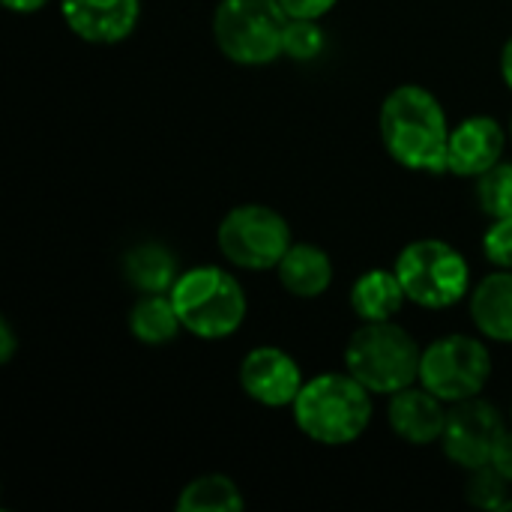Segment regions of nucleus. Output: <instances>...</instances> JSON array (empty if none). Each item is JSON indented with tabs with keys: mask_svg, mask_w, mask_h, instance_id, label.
I'll return each instance as SVG.
<instances>
[{
	"mask_svg": "<svg viewBox=\"0 0 512 512\" xmlns=\"http://www.w3.org/2000/svg\"><path fill=\"white\" fill-rule=\"evenodd\" d=\"M378 132L393 162L420 174H444L450 153V120L441 99L420 84H399L378 111Z\"/></svg>",
	"mask_w": 512,
	"mask_h": 512,
	"instance_id": "nucleus-1",
	"label": "nucleus"
},
{
	"mask_svg": "<svg viewBox=\"0 0 512 512\" xmlns=\"http://www.w3.org/2000/svg\"><path fill=\"white\" fill-rule=\"evenodd\" d=\"M372 390L348 369L324 372L303 384L291 414L297 429L321 447H348L360 441L372 423Z\"/></svg>",
	"mask_w": 512,
	"mask_h": 512,
	"instance_id": "nucleus-2",
	"label": "nucleus"
},
{
	"mask_svg": "<svg viewBox=\"0 0 512 512\" xmlns=\"http://www.w3.org/2000/svg\"><path fill=\"white\" fill-rule=\"evenodd\" d=\"M171 300L183 330L207 342L234 336L249 312V300L240 279L216 264H198L183 270L171 288Z\"/></svg>",
	"mask_w": 512,
	"mask_h": 512,
	"instance_id": "nucleus-3",
	"label": "nucleus"
},
{
	"mask_svg": "<svg viewBox=\"0 0 512 512\" xmlns=\"http://www.w3.org/2000/svg\"><path fill=\"white\" fill-rule=\"evenodd\" d=\"M423 348L396 321H363L345 345V369L375 396H393L420 381Z\"/></svg>",
	"mask_w": 512,
	"mask_h": 512,
	"instance_id": "nucleus-4",
	"label": "nucleus"
},
{
	"mask_svg": "<svg viewBox=\"0 0 512 512\" xmlns=\"http://www.w3.org/2000/svg\"><path fill=\"white\" fill-rule=\"evenodd\" d=\"M291 15L279 0H219L213 42L237 66H267L285 57Z\"/></svg>",
	"mask_w": 512,
	"mask_h": 512,
	"instance_id": "nucleus-5",
	"label": "nucleus"
},
{
	"mask_svg": "<svg viewBox=\"0 0 512 512\" xmlns=\"http://www.w3.org/2000/svg\"><path fill=\"white\" fill-rule=\"evenodd\" d=\"M408 303L420 309H450L471 294V264L468 258L441 237L411 240L393 264Z\"/></svg>",
	"mask_w": 512,
	"mask_h": 512,
	"instance_id": "nucleus-6",
	"label": "nucleus"
},
{
	"mask_svg": "<svg viewBox=\"0 0 512 512\" xmlns=\"http://www.w3.org/2000/svg\"><path fill=\"white\" fill-rule=\"evenodd\" d=\"M216 243L231 267L261 273L279 267L294 243V234L279 210L267 204H240L222 216Z\"/></svg>",
	"mask_w": 512,
	"mask_h": 512,
	"instance_id": "nucleus-7",
	"label": "nucleus"
},
{
	"mask_svg": "<svg viewBox=\"0 0 512 512\" xmlns=\"http://www.w3.org/2000/svg\"><path fill=\"white\" fill-rule=\"evenodd\" d=\"M492 378V351L483 339L468 333H450L423 348L420 384L447 405L474 399Z\"/></svg>",
	"mask_w": 512,
	"mask_h": 512,
	"instance_id": "nucleus-8",
	"label": "nucleus"
},
{
	"mask_svg": "<svg viewBox=\"0 0 512 512\" xmlns=\"http://www.w3.org/2000/svg\"><path fill=\"white\" fill-rule=\"evenodd\" d=\"M507 432L501 411L483 396L450 405L447 426L441 435L444 456L462 471H477L492 462V453Z\"/></svg>",
	"mask_w": 512,
	"mask_h": 512,
	"instance_id": "nucleus-9",
	"label": "nucleus"
},
{
	"mask_svg": "<svg viewBox=\"0 0 512 512\" xmlns=\"http://www.w3.org/2000/svg\"><path fill=\"white\" fill-rule=\"evenodd\" d=\"M237 378L243 393L264 408H291L306 384L300 363L279 345H258L246 351Z\"/></svg>",
	"mask_w": 512,
	"mask_h": 512,
	"instance_id": "nucleus-10",
	"label": "nucleus"
},
{
	"mask_svg": "<svg viewBox=\"0 0 512 512\" xmlns=\"http://www.w3.org/2000/svg\"><path fill=\"white\" fill-rule=\"evenodd\" d=\"M507 129L492 114H471L459 120L450 132L447 171L459 177H480L498 162H504Z\"/></svg>",
	"mask_w": 512,
	"mask_h": 512,
	"instance_id": "nucleus-11",
	"label": "nucleus"
},
{
	"mask_svg": "<svg viewBox=\"0 0 512 512\" xmlns=\"http://www.w3.org/2000/svg\"><path fill=\"white\" fill-rule=\"evenodd\" d=\"M66 27L90 45H117L132 36L141 0H60Z\"/></svg>",
	"mask_w": 512,
	"mask_h": 512,
	"instance_id": "nucleus-12",
	"label": "nucleus"
},
{
	"mask_svg": "<svg viewBox=\"0 0 512 512\" xmlns=\"http://www.w3.org/2000/svg\"><path fill=\"white\" fill-rule=\"evenodd\" d=\"M387 399H390L387 402V423L399 441H405L411 447L441 444L447 414H450V405L444 399H438L420 381L387 396Z\"/></svg>",
	"mask_w": 512,
	"mask_h": 512,
	"instance_id": "nucleus-13",
	"label": "nucleus"
},
{
	"mask_svg": "<svg viewBox=\"0 0 512 512\" xmlns=\"http://www.w3.org/2000/svg\"><path fill=\"white\" fill-rule=\"evenodd\" d=\"M471 321L483 339L512 345V270L495 267L468 294Z\"/></svg>",
	"mask_w": 512,
	"mask_h": 512,
	"instance_id": "nucleus-14",
	"label": "nucleus"
},
{
	"mask_svg": "<svg viewBox=\"0 0 512 512\" xmlns=\"http://www.w3.org/2000/svg\"><path fill=\"white\" fill-rule=\"evenodd\" d=\"M279 285L297 300H315L333 285V258L315 243H291L276 267Z\"/></svg>",
	"mask_w": 512,
	"mask_h": 512,
	"instance_id": "nucleus-15",
	"label": "nucleus"
},
{
	"mask_svg": "<svg viewBox=\"0 0 512 512\" xmlns=\"http://www.w3.org/2000/svg\"><path fill=\"white\" fill-rule=\"evenodd\" d=\"M180 273L177 255L156 240H144L123 255V276L138 294H171Z\"/></svg>",
	"mask_w": 512,
	"mask_h": 512,
	"instance_id": "nucleus-16",
	"label": "nucleus"
},
{
	"mask_svg": "<svg viewBox=\"0 0 512 512\" xmlns=\"http://www.w3.org/2000/svg\"><path fill=\"white\" fill-rule=\"evenodd\" d=\"M351 309L360 321H393L402 306L408 303V294L396 276V270L372 267L351 285Z\"/></svg>",
	"mask_w": 512,
	"mask_h": 512,
	"instance_id": "nucleus-17",
	"label": "nucleus"
},
{
	"mask_svg": "<svg viewBox=\"0 0 512 512\" xmlns=\"http://www.w3.org/2000/svg\"><path fill=\"white\" fill-rule=\"evenodd\" d=\"M183 324L171 294H141L129 309V333L147 348H162L180 336Z\"/></svg>",
	"mask_w": 512,
	"mask_h": 512,
	"instance_id": "nucleus-18",
	"label": "nucleus"
},
{
	"mask_svg": "<svg viewBox=\"0 0 512 512\" xmlns=\"http://www.w3.org/2000/svg\"><path fill=\"white\" fill-rule=\"evenodd\" d=\"M177 512H240L246 507L240 486L225 474H201L177 495Z\"/></svg>",
	"mask_w": 512,
	"mask_h": 512,
	"instance_id": "nucleus-19",
	"label": "nucleus"
},
{
	"mask_svg": "<svg viewBox=\"0 0 512 512\" xmlns=\"http://www.w3.org/2000/svg\"><path fill=\"white\" fill-rule=\"evenodd\" d=\"M477 204L489 219L512 216V162H498L477 177Z\"/></svg>",
	"mask_w": 512,
	"mask_h": 512,
	"instance_id": "nucleus-20",
	"label": "nucleus"
},
{
	"mask_svg": "<svg viewBox=\"0 0 512 512\" xmlns=\"http://www.w3.org/2000/svg\"><path fill=\"white\" fill-rule=\"evenodd\" d=\"M321 51H324L321 21L291 18L288 21V33H285V57H291L294 63H309V60L321 57Z\"/></svg>",
	"mask_w": 512,
	"mask_h": 512,
	"instance_id": "nucleus-21",
	"label": "nucleus"
},
{
	"mask_svg": "<svg viewBox=\"0 0 512 512\" xmlns=\"http://www.w3.org/2000/svg\"><path fill=\"white\" fill-rule=\"evenodd\" d=\"M507 492H510V480H504L492 465L468 471L465 495H468V501L474 507H480V510H501V504L507 501Z\"/></svg>",
	"mask_w": 512,
	"mask_h": 512,
	"instance_id": "nucleus-22",
	"label": "nucleus"
},
{
	"mask_svg": "<svg viewBox=\"0 0 512 512\" xmlns=\"http://www.w3.org/2000/svg\"><path fill=\"white\" fill-rule=\"evenodd\" d=\"M483 255L492 267L512 270V216L492 219L483 234Z\"/></svg>",
	"mask_w": 512,
	"mask_h": 512,
	"instance_id": "nucleus-23",
	"label": "nucleus"
},
{
	"mask_svg": "<svg viewBox=\"0 0 512 512\" xmlns=\"http://www.w3.org/2000/svg\"><path fill=\"white\" fill-rule=\"evenodd\" d=\"M291 18H312L321 21L330 9H336L339 0H279Z\"/></svg>",
	"mask_w": 512,
	"mask_h": 512,
	"instance_id": "nucleus-24",
	"label": "nucleus"
},
{
	"mask_svg": "<svg viewBox=\"0 0 512 512\" xmlns=\"http://www.w3.org/2000/svg\"><path fill=\"white\" fill-rule=\"evenodd\" d=\"M489 465H492L504 480H510L512 483V429H507V432L501 435V441H498V447H495Z\"/></svg>",
	"mask_w": 512,
	"mask_h": 512,
	"instance_id": "nucleus-25",
	"label": "nucleus"
},
{
	"mask_svg": "<svg viewBox=\"0 0 512 512\" xmlns=\"http://www.w3.org/2000/svg\"><path fill=\"white\" fill-rule=\"evenodd\" d=\"M18 351V336L12 330V324L6 318H0V363H12Z\"/></svg>",
	"mask_w": 512,
	"mask_h": 512,
	"instance_id": "nucleus-26",
	"label": "nucleus"
},
{
	"mask_svg": "<svg viewBox=\"0 0 512 512\" xmlns=\"http://www.w3.org/2000/svg\"><path fill=\"white\" fill-rule=\"evenodd\" d=\"M51 0H3V6L9 9V12H15V15H33V12H39V9H45Z\"/></svg>",
	"mask_w": 512,
	"mask_h": 512,
	"instance_id": "nucleus-27",
	"label": "nucleus"
},
{
	"mask_svg": "<svg viewBox=\"0 0 512 512\" xmlns=\"http://www.w3.org/2000/svg\"><path fill=\"white\" fill-rule=\"evenodd\" d=\"M501 75H504V84L512 90V36L501 51Z\"/></svg>",
	"mask_w": 512,
	"mask_h": 512,
	"instance_id": "nucleus-28",
	"label": "nucleus"
},
{
	"mask_svg": "<svg viewBox=\"0 0 512 512\" xmlns=\"http://www.w3.org/2000/svg\"><path fill=\"white\" fill-rule=\"evenodd\" d=\"M510 138H512V117H510Z\"/></svg>",
	"mask_w": 512,
	"mask_h": 512,
	"instance_id": "nucleus-29",
	"label": "nucleus"
},
{
	"mask_svg": "<svg viewBox=\"0 0 512 512\" xmlns=\"http://www.w3.org/2000/svg\"><path fill=\"white\" fill-rule=\"evenodd\" d=\"M510 417H512V408H510Z\"/></svg>",
	"mask_w": 512,
	"mask_h": 512,
	"instance_id": "nucleus-30",
	"label": "nucleus"
}]
</instances>
